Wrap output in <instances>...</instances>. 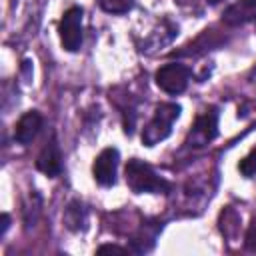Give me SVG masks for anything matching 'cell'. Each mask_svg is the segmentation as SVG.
<instances>
[{"mask_svg": "<svg viewBox=\"0 0 256 256\" xmlns=\"http://www.w3.org/2000/svg\"><path fill=\"white\" fill-rule=\"evenodd\" d=\"M98 254H126V248H120L116 244H102L96 250Z\"/></svg>", "mask_w": 256, "mask_h": 256, "instance_id": "cell-14", "label": "cell"}, {"mask_svg": "<svg viewBox=\"0 0 256 256\" xmlns=\"http://www.w3.org/2000/svg\"><path fill=\"white\" fill-rule=\"evenodd\" d=\"M82 16H84V12L80 6H70L62 14L58 32H60L62 46L68 52H76L82 46Z\"/></svg>", "mask_w": 256, "mask_h": 256, "instance_id": "cell-4", "label": "cell"}, {"mask_svg": "<svg viewBox=\"0 0 256 256\" xmlns=\"http://www.w3.org/2000/svg\"><path fill=\"white\" fill-rule=\"evenodd\" d=\"M44 120H42V114L36 112V110H30L26 114L20 116V120L16 122V128H14V140L22 146H28L40 132Z\"/></svg>", "mask_w": 256, "mask_h": 256, "instance_id": "cell-7", "label": "cell"}, {"mask_svg": "<svg viewBox=\"0 0 256 256\" xmlns=\"http://www.w3.org/2000/svg\"><path fill=\"white\" fill-rule=\"evenodd\" d=\"M36 168L42 174H46L48 178H56L62 172V154H60V146L54 138L40 150V154L36 158Z\"/></svg>", "mask_w": 256, "mask_h": 256, "instance_id": "cell-8", "label": "cell"}, {"mask_svg": "<svg viewBox=\"0 0 256 256\" xmlns=\"http://www.w3.org/2000/svg\"><path fill=\"white\" fill-rule=\"evenodd\" d=\"M254 20H256V0H238L230 4L222 14V22L228 26H242Z\"/></svg>", "mask_w": 256, "mask_h": 256, "instance_id": "cell-9", "label": "cell"}, {"mask_svg": "<svg viewBox=\"0 0 256 256\" xmlns=\"http://www.w3.org/2000/svg\"><path fill=\"white\" fill-rule=\"evenodd\" d=\"M180 116V106L174 102H162L156 106L152 120L144 126L142 132V142L146 146H154L162 140H166L172 132V124L174 120Z\"/></svg>", "mask_w": 256, "mask_h": 256, "instance_id": "cell-2", "label": "cell"}, {"mask_svg": "<svg viewBox=\"0 0 256 256\" xmlns=\"http://www.w3.org/2000/svg\"><path fill=\"white\" fill-rule=\"evenodd\" d=\"M238 170H240V174L246 176V178H252V176L256 174V146H254V148L240 160Z\"/></svg>", "mask_w": 256, "mask_h": 256, "instance_id": "cell-12", "label": "cell"}, {"mask_svg": "<svg viewBox=\"0 0 256 256\" xmlns=\"http://www.w3.org/2000/svg\"><path fill=\"white\" fill-rule=\"evenodd\" d=\"M124 174H126V184L136 194H144V192L166 194L170 190V182L164 180L162 176H158L156 170L150 164H146L144 160H138V158L128 160Z\"/></svg>", "mask_w": 256, "mask_h": 256, "instance_id": "cell-1", "label": "cell"}, {"mask_svg": "<svg viewBox=\"0 0 256 256\" xmlns=\"http://www.w3.org/2000/svg\"><path fill=\"white\" fill-rule=\"evenodd\" d=\"M8 226H10V216H8V214H2V228H0V234H2V236L6 234Z\"/></svg>", "mask_w": 256, "mask_h": 256, "instance_id": "cell-15", "label": "cell"}, {"mask_svg": "<svg viewBox=\"0 0 256 256\" xmlns=\"http://www.w3.org/2000/svg\"><path fill=\"white\" fill-rule=\"evenodd\" d=\"M100 8L110 14H126L134 8V0H98Z\"/></svg>", "mask_w": 256, "mask_h": 256, "instance_id": "cell-11", "label": "cell"}, {"mask_svg": "<svg viewBox=\"0 0 256 256\" xmlns=\"http://www.w3.org/2000/svg\"><path fill=\"white\" fill-rule=\"evenodd\" d=\"M216 136H218V110L216 108H208V110H204L196 118L192 130L188 132L186 146H190V148H204Z\"/></svg>", "mask_w": 256, "mask_h": 256, "instance_id": "cell-5", "label": "cell"}, {"mask_svg": "<svg viewBox=\"0 0 256 256\" xmlns=\"http://www.w3.org/2000/svg\"><path fill=\"white\" fill-rule=\"evenodd\" d=\"M244 246H246V250L256 252V216L252 218V222H250V226H248V230H246Z\"/></svg>", "mask_w": 256, "mask_h": 256, "instance_id": "cell-13", "label": "cell"}, {"mask_svg": "<svg viewBox=\"0 0 256 256\" xmlns=\"http://www.w3.org/2000/svg\"><path fill=\"white\" fill-rule=\"evenodd\" d=\"M206 2H208V4H212V6H216V4H220L222 0H206Z\"/></svg>", "mask_w": 256, "mask_h": 256, "instance_id": "cell-16", "label": "cell"}, {"mask_svg": "<svg viewBox=\"0 0 256 256\" xmlns=\"http://www.w3.org/2000/svg\"><path fill=\"white\" fill-rule=\"evenodd\" d=\"M64 224L70 230H74V232L84 230V226H86V208L78 200H74V202H70L66 206V210H64Z\"/></svg>", "mask_w": 256, "mask_h": 256, "instance_id": "cell-10", "label": "cell"}, {"mask_svg": "<svg viewBox=\"0 0 256 256\" xmlns=\"http://www.w3.org/2000/svg\"><path fill=\"white\" fill-rule=\"evenodd\" d=\"M192 70L180 62H168L162 68H158L156 72V84L160 90H164L166 94H182L190 82Z\"/></svg>", "mask_w": 256, "mask_h": 256, "instance_id": "cell-3", "label": "cell"}, {"mask_svg": "<svg viewBox=\"0 0 256 256\" xmlns=\"http://www.w3.org/2000/svg\"><path fill=\"white\" fill-rule=\"evenodd\" d=\"M118 162H120V154L116 148H104L92 166V174L94 180L100 186H112L116 182V170H118Z\"/></svg>", "mask_w": 256, "mask_h": 256, "instance_id": "cell-6", "label": "cell"}]
</instances>
